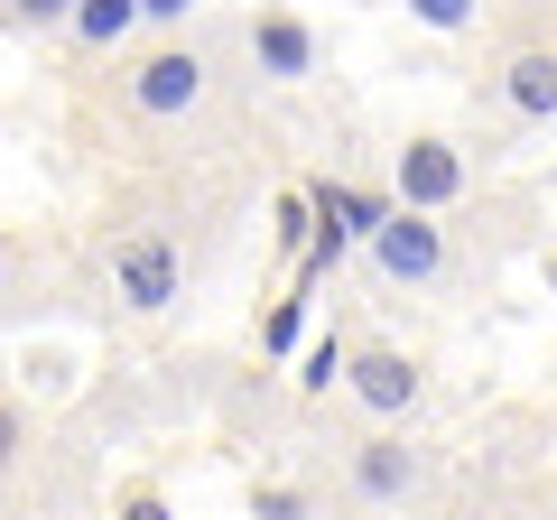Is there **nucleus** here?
I'll return each mask as SVG.
<instances>
[{
    "instance_id": "obj_3",
    "label": "nucleus",
    "mask_w": 557,
    "mask_h": 520,
    "mask_svg": "<svg viewBox=\"0 0 557 520\" xmlns=\"http://www.w3.org/2000/svg\"><path fill=\"white\" fill-rule=\"evenodd\" d=\"M344 483H354L362 511H409V502H428V483H437V456L409 446L399 428H372V437L344 446Z\"/></svg>"
},
{
    "instance_id": "obj_5",
    "label": "nucleus",
    "mask_w": 557,
    "mask_h": 520,
    "mask_svg": "<svg viewBox=\"0 0 557 520\" xmlns=\"http://www.w3.org/2000/svg\"><path fill=\"white\" fill-rule=\"evenodd\" d=\"M465 186H474V168L446 131H409L391 149V205H409V214H446V205H465Z\"/></svg>"
},
{
    "instance_id": "obj_8",
    "label": "nucleus",
    "mask_w": 557,
    "mask_h": 520,
    "mask_svg": "<svg viewBox=\"0 0 557 520\" xmlns=\"http://www.w3.org/2000/svg\"><path fill=\"white\" fill-rule=\"evenodd\" d=\"M493 94H502V112H520V121H557V47H511V57L493 65Z\"/></svg>"
},
{
    "instance_id": "obj_4",
    "label": "nucleus",
    "mask_w": 557,
    "mask_h": 520,
    "mask_svg": "<svg viewBox=\"0 0 557 520\" xmlns=\"http://www.w3.org/2000/svg\"><path fill=\"white\" fill-rule=\"evenodd\" d=\"M242 65H251L260 84H317L325 75V38L317 20H298L288 0H260V10H242Z\"/></svg>"
},
{
    "instance_id": "obj_18",
    "label": "nucleus",
    "mask_w": 557,
    "mask_h": 520,
    "mask_svg": "<svg viewBox=\"0 0 557 520\" xmlns=\"http://www.w3.org/2000/svg\"><path fill=\"white\" fill-rule=\"evenodd\" d=\"M205 0H139V28H159V38H177L186 20H196Z\"/></svg>"
},
{
    "instance_id": "obj_2",
    "label": "nucleus",
    "mask_w": 557,
    "mask_h": 520,
    "mask_svg": "<svg viewBox=\"0 0 557 520\" xmlns=\"http://www.w3.org/2000/svg\"><path fill=\"white\" fill-rule=\"evenodd\" d=\"M102 288H112L121 317H177L186 307V251L159 223H121L102 242Z\"/></svg>"
},
{
    "instance_id": "obj_19",
    "label": "nucleus",
    "mask_w": 557,
    "mask_h": 520,
    "mask_svg": "<svg viewBox=\"0 0 557 520\" xmlns=\"http://www.w3.org/2000/svg\"><path fill=\"white\" fill-rule=\"evenodd\" d=\"M28 298V270H20V242H0V317Z\"/></svg>"
},
{
    "instance_id": "obj_20",
    "label": "nucleus",
    "mask_w": 557,
    "mask_h": 520,
    "mask_svg": "<svg viewBox=\"0 0 557 520\" xmlns=\"http://www.w3.org/2000/svg\"><path fill=\"white\" fill-rule=\"evenodd\" d=\"M539 280H548V298H557V251H539Z\"/></svg>"
},
{
    "instance_id": "obj_9",
    "label": "nucleus",
    "mask_w": 557,
    "mask_h": 520,
    "mask_svg": "<svg viewBox=\"0 0 557 520\" xmlns=\"http://www.w3.org/2000/svg\"><path fill=\"white\" fill-rule=\"evenodd\" d=\"M307 205H317V223H335L344 242H372L381 223H391V196H381V186H354V177H317Z\"/></svg>"
},
{
    "instance_id": "obj_13",
    "label": "nucleus",
    "mask_w": 557,
    "mask_h": 520,
    "mask_svg": "<svg viewBox=\"0 0 557 520\" xmlns=\"http://www.w3.org/2000/svg\"><path fill=\"white\" fill-rule=\"evenodd\" d=\"M112 520H177V502H168V483L139 474V483H121V493H112Z\"/></svg>"
},
{
    "instance_id": "obj_6",
    "label": "nucleus",
    "mask_w": 557,
    "mask_h": 520,
    "mask_svg": "<svg viewBox=\"0 0 557 520\" xmlns=\"http://www.w3.org/2000/svg\"><path fill=\"white\" fill-rule=\"evenodd\" d=\"M362 251H372V270L391 288H437L446 280V223L437 214H409V205H391V223H381Z\"/></svg>"
},
{
    "instance_id": "obj_10",
    "label": "nucleus",
    "mask_w": 557,
    "mask_h": 520,
    "mask_svg": "<svg viewBox=\"0 0 557 520\" xmlns=\"http://www.w3.org/2000/svg\"><path fill=\"white\" fill-rule=\"evenodd\" d=\"M131 38H139V0H75V20H65L75 57H121Z\"/></svg>"
},
{
    "instance_id": "obj_17",
    "label": "nucleus",
    "mask_w": 557,
    "mask_h": 520,
    "mask_svg": "<svg viewBox=\"0 0 557 520\" xmlns=\"http://www.w3.org/2000/svg\"><path fill=\"white\" fill-rule=\"evenodd\" d=\"M344 362H354V344H344V335H325L317 354H307V372H298V391H335V381H344Z\"/></svg>"
},
{
    "instance_id": "obj_1",
    "label": "nucleus",
    "mask_w": 557,
    "mask_h": 520,
    "mask_svg": "<svg viewBox=\"0 0 557 520\" xmlns=\"http://www.w3.org/2000/svg\"><path fill=\"white\" fill-rule=\"evenodd\" d=\"M121 102H131L139 121H159V131L205 121L223 102V47L205 38V28H177V38L139 47V57L121 65Z\"/></svg>"
},
{
    "instance_id": "obj_14",
    "label": "nucleus",
    "mask_w": 557,
    "mask_h": 520,
    "mask_svg": "<svg viewBox=\"0 0 557 520\" xmlns=\"http://www.w3.org/2000/svg\"><path fill=\"white\" fill-rule=\"evenodd\" d=\"M418 28H437V38H465V28L483 20V0H409Z\"/></svg>"
},
{
    "instance_id": "obj_7",
    "label": "nucleus",
    "mask_w": 557,
    "mask_h": 520,
    "mask_svg": "<svg viewBox=\"0 0 557 520\" xmlns=\"http://www.w3.org/2000/svg\"><path fill=\"white\" fill-rule=\"evenodd\" d=\"M344 391H354V400L372 409L381 428H399L418 400H428V372H418V354H399V344H354V362H344Z\"/></svg>"
},
{
    "instance_id": "obj_16",
    "label": "nucleus",
    "mask_w": 557,
    "mask_h": 520,
    "mask_svg": "<svg viewBox=\"0 0 557 520\" xmlns=\"http://www.w3.org/2000/svg\"><path fill=\"white\" fill-rule=\"evenodd\" d=\"M298 335H307V298H298V288H288V298L270 307V325H260V354H288V344H298Z\"/></svg>"
},
{
    "instance_id": "obj_15",
    "label": "nucleus",
    "mask_w": 557,
    "mask_h": 520,
    "mask_svg": "<svg viewBox=\"0 0 557 520\" xmlns=\"http://www.w3.org/2000/svg\"><path fill=\"white\" fill-rule=\"evenodd\" d=\"M251 520H317V502L298 483H251Z\"/></svg>"
},
{
    "instance_id": "obj_12",
    "label": "nucleus",
    "mask_w": 557,
    "mask_h": 520,
    "mask_svg": "<svg viewBox=\"0 0 557 520\" xmlns=\"http://www.w3.org/2000/svg\"><path fill=\"white\" fill-rule=\"evenodd\" d=\"M0 20H10V28H28V38H65L75 0H0Z\"/></svg>"
},
{
    "instance_id": "obj_11",
    "label": "nucleus",
    "mask_w": 557,
    "mask_h": 520,
    "mask_svg": "<svg viewBox=\"0 0 557 520\" xmlns=\"http://www.w3.org/2000/svg\"><path fill=\"white\" fill-rule=\"evenodd\" d=\"M28 456H38V419H28V400H20V391H0V483L20 474Z\"/></svg>"
}]
</instances>
